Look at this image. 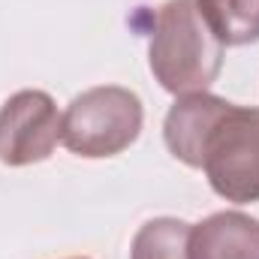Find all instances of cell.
I'll list each match as a JSON object with an SVG mask.
<instances>
[{"label":"cell","mask_w":259,"mask_h":259,"mask_svg":"<svg viewBox=\"0 0 259 259\" xmlns=\"http://www.w3.org/2000/svg\"><path fill=\"white\" fill-rule=\"evenodd\" d=\"M148 61L169 94H199L220 75L223 42L208 27L196 0H166L154 15Z\"/></svg>","instance_id":"6da1fadb"},{"label":"cell","mask_w":259,"mask_h":259,"mask_svg":"<svg viewBox=\"0 0 259 259\" xmlns=\"http://www.w3.org/2000/svg\"><path fill=\"white\" fill-rule=\"evenodd\" d=\"M196 169L226 202H259V109L226 100L202 136Z\"/></svg>","instance_id":"7a4b0ae2"},{"label":"cell","mask_w":259,"mask_h":259,"mask_svg":"<svg viewBox=\"0 0 259 259\" xmlns=\"http://www.w3.org/2000/svg\"><path fill=\"white\" fill-rule=\"evenodd\" d=\"M145 121L142 100L118 84H103L78 94L64 112L61 142L72 154L103 160L127 151L139 139Z\"/></svg>","instance_id":"3957f363"},{"label":"cell","mask_w":259,"mask_h":259,"mask_svg":"<svg viewBox=\"0 0 259 259\" xmlns=\"http://www.w3.org/2000/svg\"><path fill=\"white\" fill-rule=\"evenodd\" d=\"M64 115L46 91H18L0 109V163L30 166L52 157Z\"/></svg>","instance_id":"277c9868"},{"label":"cell","mask_w":259,"mask_h":259,"mask_svg":"<svg viewBox=\"0 0 259 259\" xmlns=\"http://www.w3.org/2000/svg\"><path fill=\"white\" fill-rule=\"evenodd\" d=\"M190 259H259V220L217 211L190 229Z\"/></svg>","instance_id":"5b68a950"},{"label":"cell","mask_w":259,"mask_h":259,"mask_svg":"<svg viewBox=\"0 0 259 259\" xmlns=\"http://www.w3.org/2000/svg\"><path fill=\"white\" fill-rule=\"evenodd\" d=\"M223 46L259 42V0H196Z\"/></svg>","instance_id":"8992f818"},{"label":"cell","mask_w":259,"mask_h":259,"mask_svg":"<svg viewBox=\"0 0 259 259\" xmlns=\"http://www.w3.org/2000/svg\"><path fill=\"white\" fill-rule=\"evenodd\" d=\"M190 229L178 217L148 220L133 238L130 259H190Z\"/></svg>","instance_id":"52a82bcc"}]
</instances>
